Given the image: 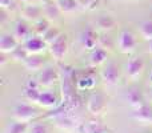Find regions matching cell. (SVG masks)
Here are the masks:
<instances>
[{
  "label": "cell",
  "instance_id": "obj_1",
  "mask_svg": "<svg viewBox=\"0 0 152 133\" xmlns=\"http://www.w3.org/2000/svg\"><path fill=\"white\" fill-rule=\"evenodd\" d=\"M40 115H42L40 109L35 107L32 102L31 104H27V102L18 104L12 110V118L16 121H21V123L35 121Z\"/></svg>",
  "mask_w": 152,
  "mask_h": 133
},
{
  "label": "cell",
  "instance_id": "obj_2",
  "mask_svg": "<svg viewBox=\"0 0 152 133\" xmlns=\"http://www.w3.org/2000/svg\"><path fill=\"white\" fill-rule=\"evenodd\" d=\"M48 52L51 57L56 61L63 60L68 53V39L66 33H61L55 41H52L48 45Z\"/></svg>",
  "mask_w": 152,
  "mask_h": 133
},
{
  "label": "cell",
  "instance_id": "obj_3",
  "mask_svg": "<svg viewBox=\"0 0 152 133\" xmlns=\"http://www.w3.org/2000/svg\"><path fill=\"white\" fill-rule=\"evenodd\" d=\"M36 80H37V83H39V85L43 86V88H51V86H53L60 80V73H59L56 67L45 65L39 72Z\"/></svg>",
  "mask_w": 152,
  "mask_h": 133
},
{
  "label": "cell",
  "instance_id": "obj_4",
  "mask_svg": "<svg viewBox=\"0 0 152 133\" xmlns=\"http://www.w3.org/2000/svg\"><path fill=\"white\" fill-rule=\"evenodd\" d=\"M116 44H118V49L120 51L121 53H126V55H129L132 53L137 47V39L131 31H121L118 36V40H116Z\"/></svg>",
  "mask_w": 152,
  "mask_h": 133
},
{
  "label": "cell",
  "instance_id": "obj_5",
  "mask_svg": "<svg viewBox=\"0 0 152 133\" xmlns=\"http://www.w3.org/2000/svg\"><path fill=\"white\" fill-rule=\"evenodd\" d=\"M100 77H102L103 83L108 86H115L120 81V68L116 63L110 61L103 67L102 72H100Z\"/></svg>",
  "mask_w": 152,
  "mask_h": 133
},
{
  "label": "cell",
  "instance_id": "obj_6",
  "mask_svg": "<svg viewBox=\"0 0 152 133\" xmlns=\"http://www.w3.org/2000/svg\"><path fill=\"white\" fill-rule=\"evenodd\" d=\"M107 97L104 96L100 92H94L91 96L88 97V101H87V109L91 115L94 116H99L102 113H104V110L107 109Z\"/></svg>",
  "mask_w": 152,
  "mask_h": 133
},
{
  "label": "cell",
  "instance_id": "obj_7",
  "mask_svg": "<svg viewBox=\"0 0 152 133\" xmlns=\"http://www.w3.org/2000/svg\"><path fill=\"white\" fill-rule=\"evenodd\" d=\"M13 36L19 40L20 44H24L31 36H34V27L31 25V23L24 19L16 21L15 27H13Z\"/></svg>",
  "mask_w": 152,
  "mask_h": 133
},
{
  "label": "cell",
  "instance_id": "obj_8",
  "mask_svg": "<svg viewBox=\"0 0 152 133\" xmlns=\"http://www.w3.org/2000/svg\"><path fill=\"white\" fill-rule=\"evenodd\" d=\"M144 60L140 56H132L126 64V75L131 80H136L144 72Z\"/></svg>",
  "mask_w": 152,
  "mask_h": 133
},
{
  "label": "cell",
  "instance_id": "obj_9",
  "mask_svg": "<svg viewBox=\"0 0 152 133\" xmlns=\"http://www.w3.org/2000/svg\"><path fill=\"white\" fill-rule=\"evenodd\" d=\"M21 19L29 21V23H36L37 20H40L43 16V8L42 4L37 3H29V4H24V7L20 11Z\"/></svg>",
  "mask_w": 152,
  "mask_h": 133
},
{
  "label": "cell",
  "instance_id": "obj_10",
  "mask_svg": "<svg viewBox=\"0 0 152 133\" xmlns=\"http://www.w3.org/2000/svg\"><path fill=\"white\" fill-rule=\"evenodd\" d=\"M23 45L29 52V55H42L45 49H48V44L43 39V36H39V35L31 36Z\"/></svg>",
  "mask_w": 152,
  "mask_h": 133
},
{
  "label": "cell",
  "instance_id": "obj_11",
  "mask_svg": "<svg viewBox=\"0 0 152 133\" xmlns=\"http://www.w3.org/2000/svg\"><path fill=\"white\" fill-rule=\"evenodd\" d=\"M99 33L94 28H87L81 32L80 35V43L86 49L92 51L99 45Z\"/></svg>",
  "mask_w": 152,
  "mask_h": 133
},
{
  "label": "cell",
  "instance_id": "obj_12",
  "mask_svg": "<svg viewBox=\"0 0 152 133\" xmlns=\"http://www.w3.org/2000/svg\"><path fill=\"white\" fill-rule=\"evenodd\" d=\"M53 121H55L58 128H60L61 131H67V132L74 131V129H76L79 126L76 118L71 115H67V113H59V115H56Z\"/></svg>",
  "mask_w": 152,
  "mask_h": 133
},
{
  "label": "cell",
  "instance_id": "obj_13",
  "mask_svg": "<svg viewBox=\"0 0 152 133\" xmlns=\"http://www.w3.org/2000/svg\"><path fill=\"white\" fill-rule=\"evenodd\" d=\"M40 93H42V91H40V85L37 83V80L36 78H31L27 83V86L24 89V97L32 104H37L40 99Z\"/></svg>",
  "mask_w": 152,
  "mask_h": 133
},
{
  "label": "cell",
  "instance_id": "obj_14",
  "mask_svg": "<svg viewBox=\"0 0 152 133\" xmlns=\"http://www.w3.org/2000/svg\"><path fill=\"white\" fill-rule=\"evenodd\" d=\"M131 117L137 123L143 124H152V105H142V107L134 109L131 113Z\"/></svg>",
  "mask_w": 152,
  "mask_h": 133
},
{
  "label": "cell",
  "instance_id": "obj_15",
  "mask_svg": "<svg viewBox=\"0 0 152 133\" xmlns=\"http://www.w3.org/2000/svg\"><path fill=\"white\" fill-rule=\"evenodd\" d=\"M19 45H20V43L13 36V33H3L0 36V52L11 55Z\"/></svg>",
  "mask_w": 152,
  "mask_h": 133
},
{
  "label": "cell",
  "instance_id": "obj_16",
  "mask_svg": "<svg viewBox=\"0 0 152 133\" xmlns=\"http://www.w3.org/2000/svg\"><path fill=\"white\" fill-rule=\"evenodd\" d=\"M37 105H40L44 109H53V108H58L59 105V97L55 92L52 91H43L40 93V99Z\"/></svg>",
  "mask_w": 152,
  "mask_h": 133
},
{
  "label": "cell",
  "instance_id": "obj_17",
  "mask_svg": "<svg viewBox=\"0 0 152 133\" xmlns=\"http://www.w3.org/2000/svg\"><path fill=\"white\" fill-rule=\"evenodd\" d=\"M43 8V16L45 19H48L50 21L58 20L61 15V11L59 9V5L55 0H45L44 3H42Z\"/></svg>",
  "mask_w": 152,
  "mask_h": 133
},
{
  "label": "cell",
  "instance_id": "obj_18",
  "mask_svg": "<svg viewBox=\"0 0 152 133\" xmlns=\"http://www.w3.org/2000/svg\"><path fill=\"white\" fill-rule=\"evenodd\" d=\"M24 68L31 73L40 72L45 67V59L42 55H29V57L24 61Z\"/></svg>",
  "mask_w": 152,
  "mask_h": 133
},
{
  "label": "cell",
  "instance_id": "obj_19",
  "mask_svg": "<svg viewBox=\"0 0 152 133\" xmlns=\"http://www.w3.org/2000/svg\"><path fill=\"white\" fill-rule=\"evenodd\" d=\"M83 133H110V128L99 120H89L80 125Z\"/></svg>",
  "mask_w": 152,
  "mask_h": 133
},
{
  "label": "cell",
  "instance_id": "obj_20",
  "mask_svg": "<svg viewBox=\"0 0 152 133\" xmlns=\"http://www.w3.org/2000/svg\"><path fill=\"white\" fill-rule=\"evenodd\" d=\"M127 102H128V105L132 108V109H136V108L144 105L145 104V99H144L143 92L140 91L139 88L129 89L128 93H127Z\"/></svg>",
  "mask_w": 152,
  "mask_h": 133
},
{
  "label": "cell",
  "instance_id": "obj_21",
  "mask_svg": "<svg viewBox=\"0 0 152 133\" xmlns=\"http://www.w3.org/2000/svg\"><path fill=\"white\" fill-rule=\"evenodd\" d=\"M108 59V52L105 48L100 47V45H97L95 49L91 51V53H89V64H91L92 67H99L102 65V64H104L105 61H107Z\"/></svg>",
  "mask_w": 152,
  "mask_h": 133
},
{
  "label": "cell",
  "instance_id": "obj_22",
  "mask_svg": "<svg viewBox=\"0 0 152 133\" xmlns=\"http://www.w3.org/2000/svg\"><path fill=\"white\" fill-rule=\"evenodd\" d=\"M95 24H96V27L99 29L107 32V31H111V29L115 28L118 21H116V19L113 17V16L108 15V13H102V15H99L96 17Z\"/></svg>",
  "mask_w": 152,
  "mask_h": 133
},
{
  "label": "cell",
  "instance_id": "obj_23",
  "mask_svg": "<svg viewBox=\"0 0 152 133\" xmlns=\"http://www.w3.org/2000/svg\"><path fill=\"white\" fill-rule=\"evenodd\" d=\"M58 5L59 9L61 11V13H74L80 8V4H79L77 0H58Z\"/></svg>",
  "mask_w": 152,
  "mask_h": 133
},
{
  "label": "cell",
  "instance_id": "obj_24",
  "mask_svg": "<svg viewBox=\"0 0 152 133\" xmlns=\"http://www.w3.org/2000/svg\"><path fill=\"white\" fill-rule=\"evenodd\" d=\"M34 33L39 35V36H44V33L51 28V21L45 17H42L40 20H37L36 23H34Z\"/></svg>",
  "mask_w": 152,
  "mask_h": 133
},
{
  "label": "cell",
  "instance_id": "obj_25",
  "mask_svg": "<svg viewBox=\"0 0 152 133\" xmlns=\"http://www.w3.org/2000/svg\"><path fill=\"white\" fill-rule=\"evenodd\" d=\"M28 123H21V121H16L13 120L12 123L8 125L5 133H27L28 132Z\"/></svg>",
  "mask_w": 152,
  "mask_h": 133
},
{
  "label": "cell",
  "instance_id": "obj_26",
  "mask_svg": "<svg viewBox=\"0 0 152 133\" xmlns=\"http://www.w3.org/2000/svg\"><path fill=\"white\" fill-rule=\"evenodd\" d=\"M10 56L12 57V60L19 61V63H24V61L29 57V52L26 49V47H24L23 44H20Z\"/></svg>",
  "mask_w": 152,
  "mask_h": 133
},
{
  "label": "cell",
  "instance_id": "obj_27",
  "mask_svg": "<svg viewBox=\"0 0 152 133\" xmlns=\"http://www.w3.org/2000/svg\"><path fill=\"white\" fill-rule=\"evenodd\" d=\"M96 83L95 77L92 75H87V76H83V77L77 78L76 81V88L77 89H92Z\"/></svg>",
  "mask_w": 152,
  "mask_h": 133
},
{
  "label": "cell",
  "instance_id": "obj_28",
  "mask_svg": "<svg viewBox=\"0 0 152 133\" xmlns=\"http://www.w3.org/2000/svg\"><path fill=\"white\" fill-rule=\"evenodd\" d=\"M140 35L144 40H152V20H145L140 24Z\"/></svg>",
  "mask_w": 152,
  "mask_h": 133
},
{
  "label": "cell",
  "instance_id": "obj_29",
  "mask_svg": "<svg viewBox=\"0 0 152 133\" xmlns=\"http://www.w3.org/2000/svg\"><path fill=\"white\" fill-rule=\"evenodd\" d=\"M60 35H61V31H60V29L56 28V27H52V25H51V28L44 33L43 39H44V40H45V43H47V44L50 45L51 43L55 41V40L58 39V37L60 36Z\"/></svg>",
  "mask_w": 152,
  "mask_h": 133
},
{
  "label": "cell",
  "instance_id": "obj_30",
  "mask_svg": "<svg viewBox=\"0 0 152 133\" xmlns=\"http://www.w3.org/2000/svg\"><path fill=\"white\" fill-rule=\"evenodd\" d=\"M27 133H48V126L43 121H36L28 126Z\"/></svg>",
  "mask_w": 152,
  "mask_h": 133
},
{
  "label": "cell",
  "instance_id": "obj_31",
  "mask_svg": "<svg viewBox=\"0 0 152 133\" xmlns=\"http://www.w3.org/2000/svg\"><path fill=\"white\" fill-rule=\"evenodd\" d=\"M0 7H1V9L11 12L18 7V0H0Z\"/></svg>",
  "mask_w": 152,
  "mask_h": 133
},
{
  "label": "cell",
  "instance_id": "obj_32",
  "mask_svg": "<svg viewBox=\"0 0 152 133\" xmlns=\"http://www.w3.org/2000/svg\"><path fill=\"white\" fill-rule=\"evenodd\" d=\"M99 45L103 48H105V49H111L113 45L112 43V37L107 36V35H102V36L99 37Z\"/></svg>",
  "mask_w": 152,
  "mask_h": 133
},
{
  "label": "cell",
  "instance_id": "obj_33",
  "mask_svg": "<svg viewBox=\"0 0 152 133\" xmlns=\"http://www.w3.org/2000/svg\"><path fill=\"white\" fill-rule=\"evenodd\" d=\"M80 8L84 9H95V4H97V0H77Z\"/></svg>",
  "mask_w": 152,
  "mask_h": 133
},
{
  "label": "cell",
  "instance_id": "obj_34",
  "mask_svg": "<svg viewBox=\"0 0 152 133\" xmlns=\"http://www.w3.org/2000/svg\"><path fill=\"white\" fill-rule=\"evenodd\" d=\"M147 51H148V53H151V55H152V40H148V45H147Z\"/></svg>",
  "mask_w": 152,
  "mask_h": 133
},
{
  "label": "cell",
  "instance_id": "obj_35",
  "mask_svg": "<svg viewBox=\"0 0 152 133\" xmlns=\"http://www.w3.org/2000/svg\"><path fill=\"white\" fill-rule=\"evenodd\" d=\"M45 0H27V3H37V4H42Z\"/></svg>",
  "mask_w": 152,
  "mask_h": 133
},
{
  "label": "cell",
  "instance_id": "obj_36",
  "mask_svg": "<svg viewBox=\"0 0 152 133\" xmlns=\"http://www.w3.org/2000/svg\"><path fill=\"white\" fill-rule=\"evenodd\" d=\"M148 81H150V85L152 86V68H151V72H150V76H148Z\"/></svg>",
  "mask_w": 152,
  "mask_h": 133
},
{
  "label": "cell",
  "instance_id": "obj_37",
  "mask_svg": "<svg viewBox=\"0 0 152 133\" xmlns=\"http://www.w3.org/2000/svg\"><path fill=\"white\" fill-rule=\"evenodd\" d=\"M18 1H24V3H27V0H18Z\"/></svg>",
  "mask_w": 152,
  "mask_h": 133
},
{
  "label": "cell",
  "instance_id": "obj_38",
  "mask_svg": "<svg viewBox=\"0 0 152 133\" xmlns=\"http://www.w3.org/2000/svg\"><path fill=\"white\" fill-rule=\"evenodd\" d=\"M151 100H152V92H151Z\"/></svg>",
  "mask_w": 152,
  "mask_h": 133
},
{
  "label": "cell",
  "instance_id": "obj_39",
  "mask_svg": "<svg viewBox=\"0 0 152 133\" xmlns=\"http://www.w3.org/2000/svg\"><path fill=\"white\" fill-rule=\"evenodd\" d=\"M55 1H58V0H55Z\"/></svg>",
  "mask_w": 152,
  "mask_h": 133
}]
</instances>
